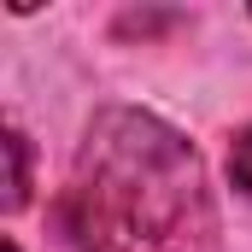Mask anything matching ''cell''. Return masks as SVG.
<instances>
[{
    "label": "cell",
    "mask_w": 252,
    "mask_h": 252,
    "mask_svg": "<svg viewBox=\"0 0 252 252\" xmlns=\"http://www.w3.org/2000/svg\"><path fill=\"white\" fill-rule=\"evenodd\" d=\"M59 217L76 252H223L199 153L135 106L88 124Z\"/></svg>",
    "instance_id": "obj_1"
},
{
    "label": "cell",
    "mask_w": 252,
    "mask_h": 252,
    "mask_svg": "<svg viewBox=\"0 0 252 252\" xmlns=\"http://www.w3.org/2000/svg\"><path fill=\"white\" fill-rule=\"evenodd\" d=\"M6 158H12V176H6V211H18L30 199V141L18 129H6Z\"/></svg>",
    "instance_id": "obj_2"
},
{
    "label": "cell",
    "mask_w": 252,
    "mask_h": 252,
    "mask_svg": "<svg viewBox=\"0 0 252 252\" xmlns=\"http://www.w3.org/2000/svg\"><path fill=\"white\" fill-rule=\"evenodd\" d=\"M229 176H235V188L252 199V124L235 135V147H229Z\"/></svg>",
    "instance_id": "obj_3"
},
{
    "label": "cell",
    "mask_w": 252,
    "mask_h": 252,
    "mask_svg": "<svg viewBox=\"0 0 252 252\" xmlns=\"http://www.w3.org/2000/svg\"><path fill=\"white\" fill-rule=\"evenodd\" d=\"M6 252H18V247H12V241H6Z\"/></svg>",
    "instance_id": "obj_4"
}]
</instances>
